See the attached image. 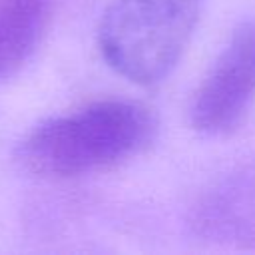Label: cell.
Here are the masks:
<instances>
[{"mask_svg":"<svg viewBox=\"0 0 255 255\" xmlns=\"http://www.w3.org/2000/svg\"><path fill=\"white\" fill-rule=\"evenodd\" d=\"M155 135L157 120L143 104L100 100L40 124L22 141L18 157L38 175L76 177L139 155Z\"/></svg>","mask_w":255,"mask_h":255,"instance_id":"6da1fadb","label":"cell"},{"mask_svg":"<svg viewBox=\"0 0 255 255\" xmlns=\"http://www.w3.org/2000/svg\"><path fill=\"white\" fill-rule=\"evenodd\" d=\"M255 100V20L235 28L225 48L197 86L191 106V126L203 135L233 131Z\"/></svg>","mask_w":255,"mask_h":255,"instance_id":"3957f363","label":"cell"},{"mask_svg":"<svg viewBox=\"0 0 255 255\" xmlns=\"http://www.w3.org/2000/svg\"><path fill=\"white\" fill-rule=\"evenodd\" d=\"M52 16L50 0L0 2V80L18 74L38 50Z\"/></svg>","mask_w":255,"mask_h":255,"instance_id":"277c9868","label":"cell"},{"mask_svg":"<svg viewBox=\"0 0 255 255\" xmlns=\"http://www.w3.org/2000/svg\"><path fill=\"white\" fill-rule=\"evenodd\" d=\"M203 0H110L98 44L104 60L126 80L153 86L183 56Z\"/></svg>","mask_w":255,"mask_h":255,"instance_id":"7a4b0ae2","label":"cell"}]
</instances>
